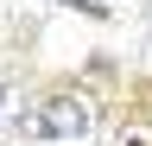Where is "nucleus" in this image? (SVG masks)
<instances>
[{"label": "nucleus", "mask_w": 152, "mask_h": 146, "mask_svg": "<svg viewBox=\"0 0 152 146\" xmlns=\"http://www.w3.org/2000/svg\"><path fill=\"white\" fill-rule=\"evenodd\" d=\"M89 127H95V95L76 83V89H51V95L19 121V134L26 140H83Z\"/></svg>", "instance_id": "nucleus-1"}, {"label": "nucleus", "mask_w": 152, "mask_h": 146, "mask_svg": "<svg viewBox=\"0 0 152 146\" xmlns=\"http://www.w3.org/2000/svg\"><path fill=\"white\" fill-rule=\"evenodd\" d=\"M19 121H26V95H19V89L7 83V89H0V134H13Z\"/></svg>", "instance_id": "nucleus-2"}, {"label": "nucleus", "mask_w": 152, "mask_h": 146, "mask_svg": "<svg viewBox=\"0 0 152 146\" xmlns=\"http://www.w3.org/2000/svg\"><path fill=\"white\" fill-rule=\"evenodd\" d=\"M70 7H83L89 19H108V0H70Z\"/></svg>", "instance_id": "nucleus-3"}]
</instances>
